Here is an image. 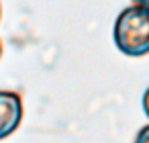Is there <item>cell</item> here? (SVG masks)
Instances as JSON below:
<instances>
[{"instance_id": "6da1fadb", "label": "cell", "mask_w": 149, "mask_h": 143, "mask_svg": "<svg viewBox=\"0 0 149 143\" xmlns=\"http://www.w3.org/2000/svg\"><path fill=\"white\" fill-rule=\"evenodd\" d=\"M114 45L129 57H143L149 53V8L129 6L125 8L112 29Z\"/></svg>"}, {"instance_id": "7a4b0ae2", "label": "cell", "mask_w": 149, "mask_h": 143, "mask_svg": "<svg viewBox=\"0 0 149 143\" xmlns=\"http://www.w3.org/2000/svg\"><path fill=\"white\" fill-rule=\"evenodd\" d=\"M23 121V98L13 90H0V141L13 135Z\"/></svg>"}, {"instance_id": "3957f363", "label": "cell", "mask_w": 149, "mask_h": 143, "mask_svg": "<svg viewBox=\"0 0 149 143\" xmlns=\"http://www.w3.org/2000/svg\"><path fill=\"white\" fill-rule=\"evenodd\" d=\"M133 143H149V125H145V127L137 133V137H135Z\"/></svg>"}, {"instance_id": "277c9868", "label": "cell", "mask_w": 149, "mask_h": 143, "mask_svg": "<svg viewBox=\"0 0 149 143\" xmlns=\"http://www.w3.org/2000/svg\"><path fill=\"white\" fill-rule=\"evenodd\" d=\"M143 110H145V114H147V119H149V88H147L145 94H143Z\"/></svg>"}, {"instance_id": "5b68a950", "label": "cell", "mask_w": 149, "mask_h": 143, "mask_svg": "<svg viewBox=\"0 0 149 143\" xmlns=\"http://www.w3.org/2000/svg\"><path fill=\"white\" fill-rule=\"evenodd\" d=\"M135 6H143V8H149V0H133Z\"/></svg>"}, {"instance_id": "8992f818", "label": "cell", "mask_w": 149, "mask_h": 143, "mask_svg": "<svg viewBox=\"0 0 149 143\" xmlns=\"http://www.w3.org/2000/svg\"><path fill=\"white\" fill-rule=\"evenodd\" d=\"M0 55H2V43H0Z\"/></svg>"}, {"instance_id": "52a82bcc", "label": "cell", "mask_w": 149, "mask_h": 143, "mask_svg": "<svg viewBox=\"0 0 149 143\" xmlns=\"http://www.w3.org/2000/svg\"><path fill=\"white\" fill-rule=\"evenodd\" d=\"M0 17H2V8H0Z\"/></svg>"}]
</instances>
